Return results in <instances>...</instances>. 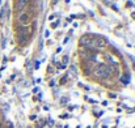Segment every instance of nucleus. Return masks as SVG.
<instances>
[{"label":"nucleus","instance_id":"nucleus-6","mask_svg":"<svg viewBox=\"0 0 135 128\" xmlns=\"http://www.w3.org/2000/svg\"><path fill=\"white\" fill-rule=\"evenodd\" d=\"M109 7H111V8H113V9H114V11H118V8H117V7H115V5H114V4H110V5H109Z\"/></svg>","mask_w":135,"mask_h":128},{"label":"nucleus","instance_id":"nucleus-8","mask_svg":"<svg viewBox=\"0 0 135 128\" xmlns=\"http://www.w3.org/2000/svg\"><path fill=\"white\" fill-rule=\"evenodd\" d=\"M38 68H40V61L35 63V69H38Z\"/></svg>","mask_w":135,"mask_h":128},{"label":"nucleus","instance_id":"nucleus-9","mask_svg":"<svg viewBox=\"0 0 135 128\" xmlns=\"http://www.w3.org/2000/svg\"><path fill=\"white\" fill-rule=\"evenodd\" d=\"M8 128H13V124L12 123H8Z\"/></svg>","mask_w":135,"mask_h":128},{"label":"nucleus","instance_id":"nucleus-7","mask_svg":"<svg viewBox=\"0 0 135 128\" xmlns=\"http://www.w3.org/2000/svg\"><path fill=\"white\" fill-rule=\"evenodd\" d=\"M45 37H50V31H49V30L45 31Z\"/></svg>","mask_w":135,"mask_h":128},{"label":"nucleus","instance_id":"nucleus-4","mask_svg":"<svg viewBox=\"0 0 135 128\" xmlns=\"http://www.w3.org/2000/svg\"><path fill=\"white\" fill-rule=\"evenodd\" d=\"M28 20H29V16H28L26 13H24V14L20 16V21H21L22 24H26V22H28Z\"/></svg>","mask_w":135,"mask_h":128},{"label":"nucleus","instance_id":"nucleus-1","mask_svg":"<svg viewBox=\"0 0 135 128\" xmlns=\"http://www.w3.org/2000/svg\"><path fill=\"white\" fill-rule=\"evenodd\" d=\"M113 73V69L108 66H99L97 68H94V75L97 77H101V78H108L110 75Z\"/></svg>","mask_w":135,"mask_h":128},{"label":"nucleus","instance_id":"nucleus-2","mask_svg":"<svg viewBox=\"0 0 135 128\" xmlns=\"http://www.w3.org/2000/svg\"><path fill=\"white\" fill-rule=\"evenodd\" d=\"M28 2L29 0H17V4H16V9L17 11H21L26 4H28Z\"/></svg>","mask_w":135,"mask_h":128},{"label":"nucleus","instance_id":"nucleus-3","mask_svg":"<svg viewBox=\"0 0 135 128\" xmlns=\"http://www.w3.org/2000/svg\"><path fill=\"white\" fill-rule=\"evenodd\" d=\"M89 43H91V37H83V38H80V45L81 46L88 47Z\"/></svg>","mask_w":135,"mask_h":128},{"label":"nucleus","instance_id":"nucleus-10","mask_svg":"<svg viewBox=\"0 0 135 128\" xmlns=\"http://www.w3.org/2000/svg\"><path fill=\"white\" fill-rule=\"evenodd\" d=\"M0 127H2V125H0Z\"/></svg>","mask_w":135,"mask_h":128},{"label":"nucleus","instance_id":"nucleus-5","mask_svg":"<svg viewBox=\"0 0 135 128\" xmlns=\"http://www.w3.org/2000/svg\"><path fill=\"white\" fill-rule=\"evenodd\" d=\"M129 78H130V77H129L127 75H123V76L121 77V81H122L123 84H129Z\"/></svg>","mask_w":135,"mask_h":128}]
</instances>
